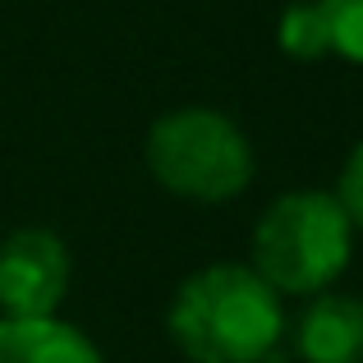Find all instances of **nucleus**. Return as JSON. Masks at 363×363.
<instances>
[{
	"label": "nucleus",
	"mask_w": 363,
	"mask_h": 363,
	"mask_svg": "<svg viewBox=\"0 0 363 363\" xmlns=\"http://www.w3.org/2000/svg\"><path fill=\"white\" fill-rule=\"evenodd\" d=\"M170 336L194 363H267L285 336L281 294L248 267H203L170 303Z\"/></svg>",
	"instance_id": "obj_1"
},
{
	"label": "nucleus",
	"mask_w": 363,
	"mask_h": 363,
	"mask_svg": "<svg viewBox=\"0 0 363 363\" xmlns=\"http://www.w3.org/2000/svg\"><path fill=\"white\" fill-rule=\"evenodd\" d=\"M354 225L331 194L303 189L262 212L253 235V272L276 294H322L350 262Z\"/></svg>",
	"instance_id": "obj_2"
},
{
	"label": "nucleus",
	"mask_w": 363,
	"mask_h": 363,
	"mask_svg": "<svg viewBox=\"0 0 363 363\" xmlns=\"http://www.w3.org/2000/svg\"><path fill=\"white\" fill-rule=\"evenodd\" d=\"M147 166L179 198L230 203L253 179V147L230 116L207 106H184L152 124Z\"/></svg>",
	"instance_id": "obj_3"
},
{
	"label": "nucleus",
	"mask_w": 363,
	"mask_h": 363,
	"mask_svg": "<svg viewBox=\"0 0 363 363\" xmlns=\"http://www.w3.org/2000/svg\"><path fill=\"white\" fill-rule=\"evenodd\" d=\"M69 285V253L51 230H14L0 244V308L5 318H51Z\"/></svg>",
	"instance_id": "obj_4"
},
{
	"label": "nucleus",
	"mask_w": 363,
	"mask_h": 363,
	"mask_svg": "<svg viewBox=\"0 0 363 363\" xmlns=\"http://www.w3.org/2000/svg\"><path fill=\"white\" fill-rule=\"evenodd\" d=\"M294 350L303 363H363V299L354 294L313 299L294 327Z\"/></svg>",
	"instance_id": "obj_5"
},
{
	"label": "nucleus",
	"mask_w": 363,
	"mask_h": 363,
	"mask_svg": "<svg viewBox=\"0 0 363 363\" xmlns=\"http://www.w3.org/2000/svg\"><path fill=\"white\" fill-rule=\"evenodd\" d=\"M0 363H101V354L69 322L0 318Z\"/></svg>",
	"instance_id": "obj_6"
},
{
	"label": "nucleus",
	"mask_w": 363,
	"mask_h": 363,
	"mask_svg": "<svg viewBox=\"0 0 363 363\" xmlns=\"http://www.w3.org/2000/svg\"><path fill=\"white\" fill-rule=\"evenodd\" d=\"M276 37H281V51L294 55V60H322V55H331V28H327L322 0H294L281 14Z\"/></svg>",
	"instance_id": "obj_7"
},
{
	"label": "nucleus",
	"mask_w": 363,
	"mask_h": 363,
	"mask_svg": "<svg viewBox=\"0 0 363 363\" xmlns=\"http://www.w3.org/2000/svg\"><path fill=\"white\" fill-rule=\"evenodd\" d=\"M331 28V51L363 65V0H322Z\"/></svg>",
	"instance_id": "obj_8"
},
{
	"label": "nucleus",
	"mask_w": 363,
	"mask_h": 363,
	"mask_svg": "<svg viewBox=\"0 0 363 363\" xmlns=\"http://www.w3.org/2000/svg\"><path fill=\"white\" fill-rule=\"evenodd\" d=\"M336 203L345 207L350 225H359V230H363V143L350 152L345 170H340V194H336Z\"/></svg>",
	"instance_id": "obj_9"
}]
</instances>
